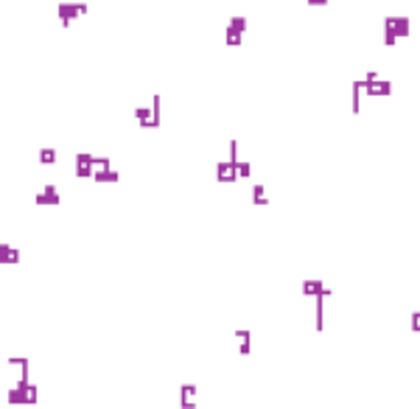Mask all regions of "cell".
Returning <instances> with one entry per match:
<instances>
[{
    "mask_svg": "<svg viewBox=\"0 0 420 409\" xmlns=\"http://www.w3.org/2000/svg\"><path fill=\"white\" fill-rule=\"evenodd\" d=\"M34 202H37V205H59V191H56V185H53V182H48V185L42 188L37 197H34Z\"/></svg>",
    "mask_w": 420,
    "mask_h": 409,
    "instance_id": "3",
    "label": "cell"
},
{
    "mask_svg": "<svg viewBox=\"0 0 420 409\" xmlns=\"http://www.w3.org/2000/svg\"><path fill=\"white\" fill-rule=\"evenodd\" d=\"M364 93H367V96H389V93H392V81L378 79V81H373V84L364 87Z\"/></svg>",
    "mask_w": 420,
    "mask_h": 409,
    "instance_id": "6",
    "label": "cell"
},
{
    "mask_svg": "<svg viewBox=\"0 0 420 409\" xmlns=\"http://www.w3.org/2000/svg\"><path fill=\"white\" fill-rule=\"evenodd\" d=\"M236 168H238V177H249L252 174L249 163H244V160H236Z\"/></svg>",
    "mask_w": 420,
    "mask_h": 409,
    "instance_id": "15",
    "label": "cell"
},
{
    "mask_svg": "<svg viewBox=\"0 0 420 409\" xmlns=\"http://www.w3.org/2000/svg\"><path fill=\"white\" fill-rule=\"evenodd\" d=\"M328 0H308V6H325Z\"/></svg>",
    "mask_w": 420,
    "mask_h": 409,
    "instance_id": "17",
    "label": "cell"
},
{
    "mask_svg": "<svg viewBox=\"0 0 420 409\" xmlns=\"http://www.w3.org/2000/svg\"><path fill=\"white\" fill-rule=\"evenodd\" d=\"M179 401H182V409H191L196 404V387H194V384H182V390H179Z\"/></svg>",
    "mask_w": 420,
    "mask_h": 409,
    "instance_id": "7",
    "label": "cell"
},
{
    "mask_svg": "<svg viewBox=\"0 0 420 409\" xmlns=\"http://www.w3.org/2000/svg\"><path fill=\"white\" fill-rule=\"evenodd\" d=\"M395 31L398 37H409V17H395Z\"/></svg>",
    "mask_w": 420,
    "mask_h": 409,
    "instance_id": "11",
    "label": "cell"
},
{
    "mask_svg": "<svg viewBox=\"0 0 420 409\" xmlns=\"http://www.w3.org/2000/svg\"><path fill=\"white\" fill-rule=\"evenodd\" d=\"M252 199H255V205H269V197L263 191V185H252Z\"/></svg>",
    "mask_w": 420,
    "mask_h": 409,
    "instance_id": "12",
    "label": "cell"
},
{
    "mask_svg": "<svg viewBox=\"0 0 420 409\" xmlns=\"http://www.w3.org/2000/svg\"><path fill=\"white\" fill-rule=\"evenodd\" d=\"M39 163H56V149H39Z\"/></svg>",
    "mask_w": 420,
    "mask_h": 409,
    "instance_id": "14",
    "label": "cell"
},
{
    "mask_svg": "<svg viewBox=\"0 0 420 409\" xmlns=\"http://www.w3.org/2000/svg\"><path fill=\"white\" fill-rule=\"evenodd\" d=\"M56 14H59L62 28H70L73 20H79L81 14H87V3H70V0H62V3L56 6Z\"/></svg>",
    "mask_w": 420,
    "mask_h": 409,
    "instance_id": "1",
    "label": "cell"
},
{
    "mask_svg": "<svg viewBox=\"0 0 420 409\" xmlns=\"http://www.w3.org/2000/svg\"><path fill=\"white\" fill-rule=\"evenodd\" d=\"M216 177H219V180H224V182L236 180V177H238L236 160H224V163H219V165H216Z\"/></svg>",
    "mask_w": 420,
    "mask_h": 409,
    "instance_id": "4",
    "label": "cell"
},
{
    "mask_svg": "<svg viewBox=\"0 0 420 409\" xmlns=\"http://www.w3.org/2000/svg\"><path fill=\"white\" fill-rule=\"evenodd\" d=\"M398 39L401 37H398V31H395V14L384 17V45H389V48H392Z\"/></svg>",
    "mask_w": 420,
    "mask_h": 409,
    "instance_id": "5",
    "label": "cell"
},
{
    "mask_svg": "<svg viewBox=\"0 0 420 409\" xmlns=\"http://www.w3.org/2000/svg\"><path fill=\"white\" fill-rule=\"evenodd\" d=\"M236 339H238V342H241V345H238V351H241V353H244V356H247V353L252 351V345H249V342H252V334H249V331H247V328H244V331H241V328H238V331H236Z\"/></svg>",
    "mask_w": 420,
    "mask_h": 409,
    "instance_id": "8",
    "label": "cell"
},
{
    "mask_svg": "<svg viewBox=\"0 0 420 409\" xmlns=\"http://www.w3.org/2000/svg\"><path fill=\"white\" fill-rule=\"evenodd\" d=\"M303 294H311L314 300H325L328 294H331V286H325V283L320 281V277H311V281H303Z\"/></svg>",
    "mask_w": 420,
    "mask_h": 409,
    "instance_id": "2",
    "label": "cell"
},
{
    "mask_svg": "<svg viewBox=\"0 0 420 409\" xmlns=\"http://www.w3.org/2000/svg\"><path fill=\"white\" fill-rule=\"evenodd\" d=\"M227 26H233L236 31H241V34H247V17H241V14H236V17H230V23Z\"/></svg>",
    "mask_w": 420,
    "mask_h": 409,
    "instance_id": "13",
    "label": "cell"
},
{
    "mask_svg": "<svg viewBox=\"0 0 420 409\" xmlns=\"http://www.w3.org/2000/svg\"><path fill=\"white\" fill-rule=\"evenodd\" d=\"M412 331H420V311L412 314Z\"/></svg>",
    "mask_w": 420,
    "mask_h": 409,
    "instance_id": "16",
    "label": "cell"
},
{
    "mask_svg": "<svg viewBox=\"0 0 420 409\" xmlns=\"http://www.w3.org/2000/svg\"><path fill=\"white\" fill-rule=\"evenodd\" d=\"M17 255H20V252H17V250H11V247L6 244V241L0 244V264H14V261H20Z\"/></svg>",
    "mask_w": 420,
    "mask_h": 409,
    "instance_id": "10",
    "label": "cell"
},
{
    "mask_svg": "<svg viewBox=\"0 0 420 409\" xmlns=\"http://www.w3.org/2000/svg\"><path fill=\"white\" fill-rule=\"evenodd\" d=\"M224 42L230 45V48H236V45H241V42H244V34H241V31H236L233 26H227V28H224Z\"/></svg>",
    "mask_w": 420,
    "mask_h": 409,
    "instance_id": "9",
    "label": "cell"
}]
</instances>
